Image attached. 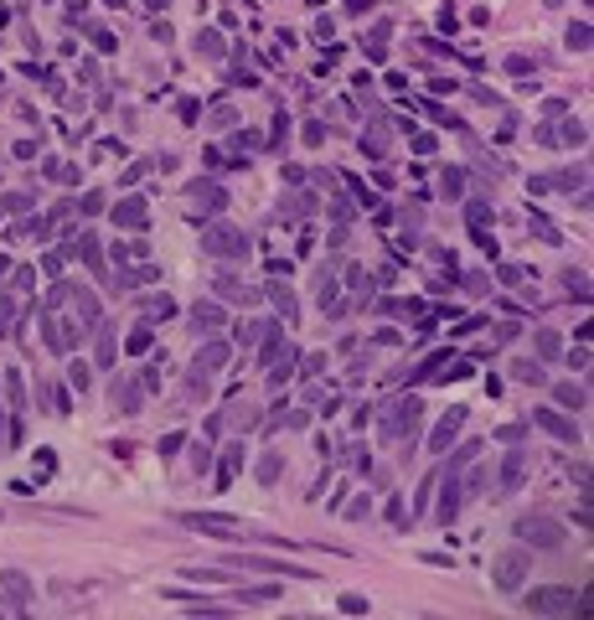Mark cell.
I'll return each mask as SVG.
<instances>
[{
	"instance_id": "1",
	"label": "cell",
	"mask_w": 594,
	"mask_h": 620,
	"mask_svg": "<svg viewBox=\"0 0 594 620\" xmlns=\"http://www.w3.org/2000/svg\"><path fill=\"white\" fill-rule=\"evenodd\" d=\"M517 538L527 548H543V553H553V548H563V522L558 517H548V512H527V517H517Z\"/></svg>"
},
{
	"instance_id": "2",
	"label": "cell",
	"mask_w": 594,
	"mask_h": 620,
	"mask_svg": "<svg viewBox=\"0 0 594 620\" xmlns=\"http://www.w3.org/2000/svg\"><path fill=\"white\" fill-rule=\"evenodd\" d=\"M522 605H527L533 615H569V610H579L584 600H579L574 584H543V589H527Z\"/></svg>"
},
{
	"instance_id": "3",
	"label": "cell",
	"mask_w": 594,
	"mask_h": 620,
	"mask_svg": "<svg viewBox=\"0 0 594 620\" xmlns=\"http://www.w3.org/2000/svg\"><path fill=\"white\" fill-rule=\"evenodd\" d=\"M527 574H533V558H527L522 548H507V553H501V558L491 563V579H496V589H501V595H522Z\"/></svg>"
},
{
	"instance_id": "4",
	"label": "cell",
	"mask_w": 594,
	"mask_h": 620,
	"mask_svg": "<svg viewBox=\"0 0 594 620\" xmlns=\"http://www.w3.org/2000/svg\"><path fill=\"white\" fill-rule=\"evenodd\" d=\"M419 419H424V403H419V398H398L388 414H382V434H388L393 445H403V440L419 434Z\"/></svg>"
},
{
	"instance_id": "5",
	"label": "cell",
	"mask_w": 594,
	"mask_h": 620,
	"mask_svg": "<svg viewBox=\"0 0 594 620\" xmlns=\"http://www.w3.org/2000/svg\"><path fill=\"white\" fill-rule=\"evenodd\" d=\"M202 254H212V259H243V254H248V238H243V228H228V222H212V228L202 233Z\"/></svg>"
},
{
	"instance_id": "6",
	"label": "cell",
	"mask_w": 594,
	"mask_h": 620,
	"mask_svg": "<svg viewBox=\"0 0 594 620\" xmlns=\"http://www.w3.org/2000/svg\"><path fill=\"white\" fill-rule=\"evenodd\" d=\"M181 527H191L202 538H238L243 533V522L228 517V512H181Z\"/></svg>"
},
{
	"instance_id": "7",
	"label": "cell",
	"mask_w": 594,
	"mask_h": 620,
	"mask_svg": "<svg viewBox=\"0 0 594 620\" xmlns=\"http://www.w3.org/2000/svg\"><path fill=\"white\" fill-rule=\"evenodd\" d=\"M228 569H254V574H284V579H315L310 569H300V563H284V558H263V553H228Z\"/></svg>"
},
{
	"instance_id": "8",
	"label": "cell",
	"mask_w": 594,
	"mask_h": 620,
	"mask_svg": "<svg viewBox=\"0 0 594 620\" xmlns=\"http://www.w3.org/2000/svg\"><path fill=\"white\" fill-rule=\"evenodd\" d=\"M440 486V501H434V517H440L444 527H450L460 517V507H465V491H460V476L455 470H444V481H434Z\"/></svg>"
},
{
	"instance_id": "9",
	"label": "cell",
	"mask_w": 594,
	"mask_h": 620,
	"mask_svg": "<svg viewBox=\"0 0 594 620\" xmlns=\"http://www.w3.org/2000/svg\"><path fill=\"white\" fill-rule=\"evenodd\" d=\"M222 362H228V341H207V347L196 352V362H191V388H207V377H212Z\"/></svg>"
},
{
	"instance_id": "10",
	"label": "cell",
	"mask_w": 594,
	"mask_h": 620,
	"mask_svg": "<svg viewBox=\"0 0 594 620\" xmlns=\"http://www.w3.org/2000/svg\"><path fill=\"white\" fill-rule=\"evenodd\" d=\"M465 414H470V408H450V414H444L440 419V424H434V434H429V455H444V450H450V440H455V434L460 429H465Z\"/></svg>"
},
{
	"instance_id": "11",
	"label": "cell",
	"mask_w": 594,
	"mask_h": 620,
	"mask_svg": "<svg viewBox=\"0 0 594 620\" xmlns=\"http://www.w3.org/2000/svg\"><path fill=\"white\" fill-rule=\"evenodd\" d=\"M42 331H47V347L57 352V357H68V352L78 347V331H73L68 321H62L57 310H47V315H42Z\"/></svg>"
},
{
	"instance_id": "12",
	"label": "cell",
	"mask_w": 594,
	"mask_h": 620,
	"mask_svg": "<svg viewBox=\"0 0 594 620\" xmlns=\"http://www.w3.org/2000/svg\"><path fill=\"white\" fill-rule=\"evenodd\" d=\"M527 476V450H512L507 460H501V476H496V491L501 496H517V486Z\"/></svg>"
},
{
	"instance_id": "13",
	"label": "cell",
	"mask_w": 594,
	"mask_h": 620,
	"mask_svg": "<svg viewBox=\"0 0 594 620\" xmlns=\"http://www.w3.org/2000/svg\"><path fill=\"white\" fill-rule=\"evenodd\" d=\"M114 222H119V228H135V233H140V228H150V207H145L140 196H124V202L114 207Z\"/></svg>"
},
{
	"instance_id": "14",
	"label": "cell",
	"mask_w": 594,
	"mask_h": 620,
	"mask_svg": "<svg viewBox=\"0 0 594 620\" xmlns=\"http://www.w3.org/2000/svg\"><path fill=\"white\" fill-rule=\"evenodd\" d=\"M533 419H537V424H543V429L553 434V440H563V445H574V440H579V429H574V419H563V414H558V408H537V414H533Z\"/></svg>"
},
{
	"instance_id": "15",
	"label": "cell",
	"mask_w": 594,
	"mask_h": 620,
	"mask_svg": "<svg viewBox=\"0 0 594 620\" xmlns=\"http://www.w3.org/2000/svg\"><path fill=\"white\" fill-rule=\"evenodd\" d=\"M0 589L10 595V605H16V610H26V595H31V584H26V574H21V569H0Z\"/></svg>"
},
{
	"instance_id": "16",
	"label": "cell",
	"mask_w": 594,
	"mask_h": 620,
	"mask_svg": "<svg viewBox=\"0 0 594 620\" xmlns=\"http://www.w3.org/2000/svg\"><path fill=\"white\" fill-rule=\"evenodd\" d=\"M217 295L228 300V305H254V300H259L254 289H248L243 280H233V274H222V280H217Z\"/></svg>"
},
{
	"instance_id": "17",
	"label": "cell",
	"mask_w": 594,
	"mask_h": 620,
	"mask_svg": "<svg viewBox=\"0 0 594 620\" xmlns=\"http://www.w3.org/2000/svg\"><path fill=\"white\" fill-rule=\"evenodd\" d=\"M315 300H321V310H341V284H336V274H315Z\"/></svg>"
},
{
	"instance_id": "18",
	"label": "cell",
	"mask_w": 594,
	"mask_h": 620,
	"mask_svg": "<svg viewBox=\"0 0 594 620\" xmlns=\"http://www.w3.org/2000/svg\"><path fill=\"white\" fill-rule=\"evenodd\" d=\"M191 196L207 207V212H222V207H228V192H222L217 181H196V187H191Z\"/></svg>"
},
{
	"instance_id": "19",
	"label": "cell",
	"mask_w": 594,
	"mask_h": 620,
	"mask_svg": "<svg viewBox=\"0 0 594 620\" xmlns=\"http://www.w3.org/2000/svg\"><path fill=\"white\" fill-rule=\"evenodd\" d=\"M238 470H243V445H228V450H222V466H217V486H222V491L233 486Z\"/></svg>"
},
{
	"instance_id": "20",
	"label": "cell",
	"mask_w": 594,
	"mask_h": 620,
	"mask_svg": "<svg viewBox=\"0 0 594 620\" xmlns=\"http://www.w3.org/2000/svg\"><path fill=\"white\" fill-rule=\"evenodd\" d=\"M191 326H196V331H202V326H207V331H217V326H222V305L196 300V305H191Z\"/></svg>"
},
{
	"instance_id": "21",
	"label": "cell",
	"mask_w": 594,
	"mask_h": 620,
	"mask_svg": "<svg viewBox=\"0 0 594 620\" xmlns=\"http://www.w3.org/2000/svg\"><path fill=\"white\" fill-rule=\"evenodd\" d=\"M254 476H259L263 486H274V481L284 476V455H280V450H269V455H263L259 466H254Z\"/></svg>"
},
{
	"instance_id": "22",
	"label": "cell",
	"mask_w": 594,
	"mask_h": 620,
	"mask_svg": "<svg viewBox=\"0 0 594 620\" xmlns=\"http://www.w3.org/2000/svg\"><path fill=\"white\" fill-rule=\"evenodd\" d=\"M263 331H274V321H243V326L233 331V341H238V347H259Z\"/></svg>"
},
{
	"instance_id": "23",
	"label": "cell",
	"mask_w": 594,
	"mask_h": 620,
	"mask_svg": "<svg viewBox=\"0 0 594 620\" xmlns=\"http://www.w3.org/2000/svg\"><path fill=\"white\" fill-rule=\"evenodd\" d=\"M269 600H280V584H248V589H238V605H269Z\"/></svg>"
},
{
	"instance_id": "24",
	"label": "cell",
	"mask_w": 594,
	"mask_h": 620,
	"mask_svg": "<svg viewBox=\"0 0 594 620\" xmlns=\"http://www.w3.org/2000/svg\"><path fill=\"white\" fill-rule=\"evenodd\" d=\"M563 289H569V300L584 305V300H589V274L584 269H563Z\"/></svg>"
},
{
	"instance_id": "25",
	"label": "cell",
	"mask_w": 594,
	"mask_h": 620,
	"mask_svg": "<svg viewBox=\"0 0 594 620\" xmlns=\"http://www.w3.org/2000/svg\"><path fill=\"white\" fill-rule=\"evenodd\" d=\"M94 331H99V367H114V357H119V341L109 336V326H94Z\"/></svg>"
},
{
	"instance_id": "26",
	"label": "cell",
	"mask_w": 594,
	"mask_h": 620,
	"mask_svg": "<svg viewBox=\"0 0 594 620\" xmlns=\"http://www.w3.org/2000/svg\"><path fill=\"white\" fill-rule=\"evenodd\" d=\"M512 377H517V382H543L548 373H543V362H533V357H517V362H512Z\"/></svg>"
},
{
	"instance_id": "27",
	"label": "cell",
	"mask_w": 594,
	"mask_h": 620,
	"mask_svg": "<svg viewBox=\"0 0 594 620\" xmlns=\"http://www.w3.org/2000/svg\"><path fill=\"white\" fill-rule=\"evenodd\" d=\"M269 300H274V310H280L284 321H295V295H289V284H269Z\"/></svg>"
},
{
	"instance_id": "28",
	"label": "cell",
	"mask_w": 594,
	"mask_h": 620,
	"mask_svg": "<svg viewBox=\"0 0 594 620\" xmlns=\"http://www.w3.org/2000/svg\"><path fill=\"white\" fill-rule=\"evenodd\" d=\"M280 207H284L289 217H310V212H315V196H305V192H295V196H284Z\"/></svg>"
},
{
	"instance_id": "29",
	"label": "cell",
	"mask_w": 594,
	"mask_h": 620,
	"mask_svg": "<svg viewBox=\"0 0 594 620\" xmlns=\"http://www.w3.org/2000/svg\"><path fill=\"white\" fill-rule=\"evenodd\" d=\"M486 486H491V470H486V466H475V470H470V481H460V491H465V496H481Z\"/></svg>"
},
{
	"instance_id": "30",
	"label": "cell",
	"mask_w": 594,
	"mask_h": 620,
	"mask_svg": "<svg viewBox=\"0 0 594 620\" xmlns=\"http://www.w3.org/2000/svg\"><path fill=\"white\" fill-rule=\"evenodd\" d=\"M42 403H47V408H52L57 419L68 414V393H62V388H52V382H42Z\"/></svg>"
},
{
	"instance_id": "31",
	"label": "cell",
	"mask_w": 594,
	"mask_h": 620,
	"mask_svg": "<svg viewBox=\"0 0 594 620\" xmlns=\"http://www.w3.org/2000/svg\"><path fill=\"white\" fill-rule=\"evenodd\" d=\"M31 460H36V481H52V476H57V450H36Z\"/></svg>"
},
{
	"instance_id": "32",
	"label": "cell",
	"mask_w": 594,
	"mask_h": 620,
	"mask_svg": "<svg viewBox=\"0 0 594 620\" xmlns=\"http://www.w3.org/2000/svg\"><path fill=\"white\" fill-rule=\"evenodd\" d=\"M150 347H155V331H150V326H135L129 341H124V352H150Z\"/></svg>"
},
{
	"instance_id": "33",
	"label": "cell",
	"mask_w": 594,
	"mask_h": 620,
	"mask_svg": "<svg viewBox=\"0 0 594 620\" xmlns=\"http://www.w3.org/2000/svg\"><path fill=\"white\" fill-rule=\"evenodd\" d=\"M563 42H569V52H589V21H574Z\"/></svg>"
},
{
	"instance_id": "34",
	"label": "cell",
	"mask_w": 594,
	"mask_h": 620,
	"mask_svg": "<svg viewBox=\"0 0 594 620\" xmlns=\"http://www.w3.org/2000/svg\"><path fill=\"white\" fill-rule=\"evenodd\" d=\"M527 228H533V233H537L543 243H558V228H553V222H548L543 212H533V217H527Z\"/></svg>"
},
{
	"instance_id": "35",
	"label": "cell",
	"mask_w": 594,
	"mask_h": 620,
	"mask_svg": "<svg viewBox=\"0 0 594 620\" xmlns=\"http://www.w3.org/2000/svg\"><path fill=\"white\" fill-rule=\"evenodd\" d=\"M196 52H202V57H222V36L217 31H196Z\"/></svg>"
},
{
	"instance_id": "36",
	"label": "cell",
	"mask_w": 594,
	"mask_h": 620,
	"mask_svg": "<svg viewBox=\"0 0 594 620\" xmlns=\"http://www.w3.org/2000/svg\"><path fill=\"white\" fill-rule=\"evenodd\" d=\"M558 403L563 408H584V388H579V382H558Z\"/></svg>"
},
{
	"instance_id": "37",
	"label": "cell",
	"mask_w": 594,
	"mask_h": 620,
	"mask_svg": "<svg viewBox=\"0 0 594 620\" xmlns=\"http://www.w3.org/2000/svg\"><path fill=\"white\" fill-rule=\"evenodd\" d=\"M145 254H150V243H140V238H135V243H114V259H119V264H129V259H145Z\"/></svg>"
},
{
	"instance_id": "38",
	"label": "cell",
	"mask_w": 594,
	"mask_h": 620,
	"mask_svg": "<svg viewBox=\"0 0 594 620\" xmlns=\"http://www.w3.org/2000/svg\"><path fill=\"white\" fill-rule=\"evenodd\" d=\"M558 140H563V145H584V140H589V129L579 124V120H563V129H558Z\"/></svg>"
},
{
	"instance_id": "39",
	"label": "cell",
	"mask_w": 594,
	"mask_h": 620,
	"mask_svg": "<svg viewBox=\"0 0 594 620\" xmlns=\"http://www.w3.org/2000/svg\"><path fill=\"white\" fill-rule=\"evenodd\" d=\"M548 187H563V192H574V187H584V171H558V176H548Z\"/></svg>"
},
{
	"instance_id": "40",
	"label": "cell",
	"mask_w": 594,
	"mask_h": 620,
	"mask_svg": "<svg viewBox=\"0 0 594 620\" xmlns=\"http://www.w3.org/2000/svg\"><path fill=\"white\" fill-rule=\"evenodd\" d=\"M171 310H176V300H171V295H150V300H145V315H161V321H166Z\"/></svg>"
},
{
	"instance_id": "41",
	"label": "cell",
	"mask_w": 594,
	"mask_h": 620,
	"mask_svg": "<svg viewBox=\"0 0 594 620\" xmlns=\"http://www.w3.org/2000/svg\"><path fill=\"white\" fill-rule=\"evenodd\" d=\"M465 217H470V228H486V217H491V207L475 196V202H465Z\"/></svg>"
},
{
	"instance_id": "42",
	"label": "cell",
	"mask_w": 594,
	"mask_h": 620,
	"mask_svg": "<svg viewBox=\"0 0 594 620\" xmlns=\"http://www.w3.org/2000/svg\"><path fill=\"white\" fill-rule=\"evenodd\" d=\"M496 280H501V284H527V269H522V264H501Z\"/></svg>"
},
{
	"instance_id": "43",
	"label": "cell",
	"mask_w": 594,
	"mask_h": 620,
	"mask_svg": "<svg viewBox=\"0 0 594 620\" xmlns=\"http://www.w3.org/2000/svg\"><path fill=\"white\" fill-rule=\"evenodd\" d=\"M558 347H563L558 331H537V352H543V357H558Z\"/></svg>"
},
{
	"instance_id": "44",
	"label": "cell",
	"mask_w": 594,
	"mask_h": 620,
	"mask_svg": "<svg viewBox=\"0 0 594 620\" xmlns=\"http://www.w3.org/2000/svg\"><path fill=\"white\" fill-rule=\"evenodd\" d=\"M78 212H83V217L103 212V192H83V202H78Z\"/></svg>"
},
{
	"instance_id": "45",
	"label": "cell",
	"mask_w": 594,
	"mask_h": 620,
	"mask_svg": "<svg viewBox=\"0 0 594 620\" xmlns=\"http://www.w3.org/2000/svg\"><path fill=\"white\" fill-rule=\"evenodd\" d=\"M181 445H187V434H181V429H171L166 440H161V460H171V455L181 450Z\"/></svg>"
},
{
	"instance_id": "46",
	"label": "cell",
	"mask_w": 594,
	"mask_h": 620,
	"mask_svg": "<svg viewBox=\"0 0 594 620\" xmlns=\"http://www.w3.org/2000/svg\"><path fill=\"white\" fill-rule=\"evenodd\" d=\"M475 455H481V445H460V450L450 455V470H460V466H470Z\"/></svg>"
},
{
	"instance_id": "47",
	"label": "cell",
	"mask_w": 594,
	"mask_h": 620,
	"mask_svg": "<svg viewBox=\"0 0 594 620\" xmlns=\"http://www.w3.org/2000/svg\"><path fill=\"white\" fill-rule=\"evenodd\" d=\"M47 176H52V181H78V171H73L68 161H47Z\"/></svg>"
},
{
	"instance_id": "48",
	"label": "cell",
	"mask_w": 594,
	"mask_h": 620,
	"mask_svg": "<svg viewBox=\"0 0 594 620\" xmlns=\"http://www.w3.org/2000/svg\"><path fill=\"white\" fill-rule=\"evenodd\" d=\"M181 579H196V584H217L222 569H181Z\"/></svg>"
},
{
	"instance_id": "49",
	"label": "cell",
	"mask_w": 594,
	"mask_h": 620,
	"mask_svg": "<svg viewBox=\"0 0 594 620\" xmlns=\"http://www.w3.org/2000/svg\"><path fill=\"white\" fill-rule=\"evenodd\" d=\"M114 403H124V414H135V408H140V388H135V382H129L124 393H114Z\"/></svg>"
},
{
	"instance_id": "50",
	"label": "cell",
	"mask_w": 594,
	"mask_h": 620,
	"mask_svg": "<svg viewBox=\"0 0 594 620\" xmlns=\"http://www.w3.org/2000/svg\"><path fill=\"white\" fill-rule=\"evenodd\" d=\"M440 187H444V196H460V187H465V176H460V171H444V181H440Z\"/></svg>"
},
{
	"instance_id": "51",
	"label": "cell",
	"mask_w": 594,
	"mask_h": 620,
	"mask_svg": "<svg viewBox=\"0 0 594 620\" xmlns=\"http://www.w3.org/2000/svg\"><path fill=\"white\" fill-rule=\"evenodd\" d=\"M233 120H238V114L228 109V103H212V124H217V129H228Z\"/></svg>"
},
{
	"instance_id": "52",
	"label": "cell",
	"mask_w": 594,
	"mask_h": 620,
	"mask_svg": "<svg viewBox=\"0 0 594 620\" xmlns=\"http://www.w3.org/2000/svg\"><path fill=\"white\" fill-rule=\"evenodd\" d=\"M68 382L83 393V388H88V367H83V362H73V367H68Z\"/></svg>"
},
{
	"instance_id": "53",
	"label": "cell",
	"mask_w": 594,
	"mask_h": 620,
	"mask_svg": "<svg viewBox=\"0 0 594 620\" xmlns=\"http://www.w3.org/2000/svg\"><path fill=\"white\" fill-rule=\"evenodd\" d=\"M341 610H347V615H367V600L362 595H341Z\"/></svg>"
},
{
	"instance_id": "54",
	"label": "cell",
	"mask_w": 594,
	"mask_h": 620,
	"mask_svg": "<svg viewBox=\"0 0 594 620\" xmlns=\"http://www.w3.org/2000/svg\"><path fill=\"white\" fill-rule=\"evenodd\" d=\"M191 466H196V476H202V470L212 466V450H207V445H196V450H191Z\"/></svg>"
},
{
	"instance_id": "55",
	"label": "cell",
	"mask_w": 594,
	"mask_h": 620,
	"mask_svg": "<svg viewBox=\"0 0 594 620\" xmlns=\"http://www.w3.org/2000/svg\"><path fill=\"white\" fill-rule=\"evenodd\" d=\"M507 73L512 78H527V73H533V62H527V57H507Z\"/></svg>"
},
{
	"instance_id": "56",
	"label": "cell",
	"mask_w": 594,
	"mask_h": 620,
	"mask_svg": "<svg viewBox=\"0 0 594 620\" xmlns=\"http://www.w3.org/2000/svg\"><path fill=\"white\" fill-rule=\"evenodd\" d=\"M26 207H31V196H21V192L6 196V212H26Z\"/></svg>"
},
{
	"instance_id": "57",
	"label": "cell",
	"mask_w": 594,
	"mask_h": 620,
	"mask_svg": "<svg viewBox=\"0 0 594 620\" xmlns=\"http://www.w3.org/2000/svg\"><path fill=\"white\" fill-rule=\"evenodd\" d=\"M0 336H10V300L0 295Z\"/></svg>"
},
{
	"instance_id": "58",
	"label": "cell",
	"mask_w": 594,
	"mask_h": 620,
	"mask_svg": "<svg viewBox=\"0 0 594 620\" xmlns=\"http://www.w3.org/2000/svg\"><path fill=\"white\" fill-rule=\"evenodd\" d=\"M388 522L403 527V501H398V496H388Z\"/></svg>"
},
{
	"instance_id": "59",
	"label": "cell",
	"mask_w": 594,
	"mask_h": 620,
	"mask_svg": "<svg viewBox=\"0 0 594 620\" xmlns=\"http://www.w3.org/2000/svg\"><path fill=\"white\" fill-rule=\"evenodd\" d=\"M6 445H10V419L0 414V450H6Z\"/></svg>"
},
{
	"instance_id": "60",
	"label": "cell",
	"mask_w": 594,
	"mask_h": 620,
	"mask_svg": "<svg viewBox=\"0 0 594 620\" xmlns=\"http://www.w3.org/2000/svg\"><path fill=\"white\" fill-rule=\"evenodd\" d=\"M367 6H372V0H347V10H356V16H362Z\"/></svg>"
}]
</instances>
